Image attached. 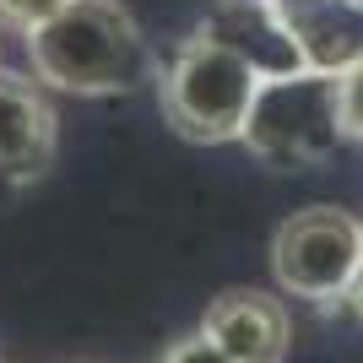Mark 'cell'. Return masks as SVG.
Returning <instances> with one entry per match:
<instances>
[{"label": "cell", "instance_id": "cell-5", "mask_svg": "<svg viewBox=\"0 0 363 363\" xmlns=\"http://www.w3.org/2000/svg\"><path fill=\"white\" fill-rule=\"evenodd\" d=\"M201 336L217 342L233 363H282L288 342H293V325H288V309L272 293L228 288L223 298H212V309L201 320Z\"/></svg>", "mask_w": 363, "mask_h": 363}, {"label": "cell", "instance_id": "cell-6", "mask_svg": "<svg viewBox=\"0 0 363 363\" xmlns=\"http://www.w3.org/2000/svg\"><path fill=\"white\" fill-rule=\"evenodd\" d=\"M55 163V108L28 76L0 71V179H38Z\"/></svg>", "mask_w": 363, "mask_h": 363}, {"label": "cell", "instance_id": "cell-4", "mask_svg": "<svg viewBox=\"0 0 363 363\" xmlns=\"http://www.w3.org/2000/svg\"><path fill=\"white\" fill-rule=\"evenodd\" d=\"M363 266V223L336 206L293 212L272 239V272L293 298L331 303L352 288Z\"/></svg>", "mask_w": 363, "mask_h": 363}, {"label": "cell", "instance_id": "cell-7", "mask_svg": "<svg viewBox=\"0 0 363 363\" xmlns=\"http://www.w3.org/2000/svg\"><path fill=\"white\" fill-rule=\"evenodd\" d=\"M336 114H342V136L363 141V55L336 65Z\"/></svg>", "mask_w": 363, "mask_h": 363}, {"label": "cell", "instance_id": "cell-8", "mask_svg": "<svg viewBox=\"0 0 363 363\" xmlns=\"http://www.w3.org/2000/svg\"><path fill=\"white\" fill-rule=\"evenodd\" d=\"M65 6H71V0H0V22L28 38L33 28H44L49 16H60Z\"/></svg>", "mask_w": 363, "mask_h": 363}, {"label": "cell", "instance_id": "cell-9", "mask_svg": "<svg viewBox=\"0 0 363 363\" xmlns=\"http://www.w3.org/2000/svg\"><path fill=\"white\" fill-rule=\"evenodd\" d=\"M163 363H233V358H228L217 342H206V336L196 331V336H184V342H174Z\"/></svg>", "mask_w": 363, "mask_h": 363}, {"label": "cell", "instance_id": "cell-2", "mask_svg": "<svg viewBox=\"0 0 363 363\" xmlns=\"http://www.w3.org/2000/svg\"><path fill=\"white\" fill-rule=\"evenodd\" d=\"M266 82L250 55L239 44H228L223 33H196L190 44L168 60L163 71V108L174 130L190 141H239L244 136V120L255 108V92Z\"/></svg>", "mask_w": 363, "mask_h": 363}, {"label": "cell", "instance_id": "cell-3", "mask_svg": "<svg viewBox=\"0 0 363 363\" xmlns=\"http://www.w3.org/2000/svg\"><path fill=\"white\" fill-rule=\"evenodd\" d=\"M239 141L272 168H315V163H325L336 152V141H342L336 71H325V65H298V71L266 76Z\"/></svg>", "mask_w": 363, "mask_h": 363}, {"label": "cell", "instance_id": "cell-1", "mask_svg": "<svg viewBox=\"0 0 363 363\" xmlns=\"http://www.w3.org/2000/svg\"><path fill=\"white\" fill-rule=\"evenodd\" d=\"M28 60L44 87L104 98L152 76V49L120 0H71L60 16L28 33Z\"/></svg>", "mask_w": 363, "mask_h": 363}]
</instances>
